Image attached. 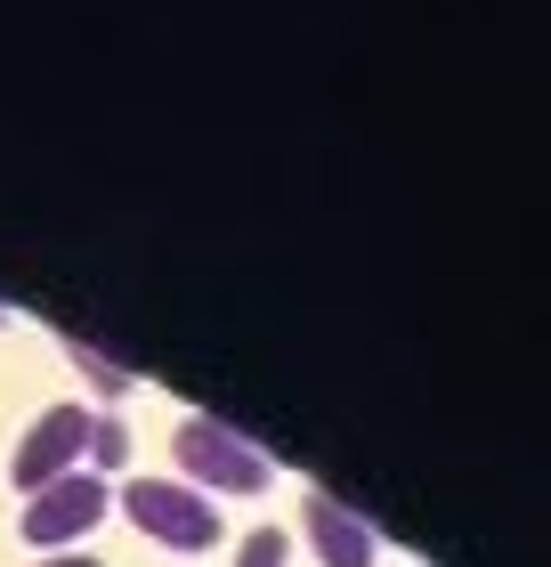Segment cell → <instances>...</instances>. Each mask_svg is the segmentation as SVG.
<instances>
[{
  "label": "cell",
  "mask_w": 551,
  "mask_h": 567,
  "mask_svg": "<svg viewBox=\"0 0 551 567\" xmlns=\"http://www.w3.org/2000/svg\"><path fill=\"white\" fill-rule=\"evenodd\" d=\"M122 511H130L139 535H154V544H171V551H212L220 544V503L187 478H130Z\"/></svg>",
  "instance_id": "1"
},
{
  "label": "cell",
  "mask_w": 551,
  "mask_h": 567,
  "mask_svg": "<svg viewBox=\"0 0 551 567\" xmlns=\"http://www.w3.org/2000/svg\"><path fill=\"white\" fill-rule=\"evenodd\" d=\"M90 462H98V478L130 462V430H122V414H90Z\"/></svg>",
  "instance_id": "6"
},
{
  "label": "cell",
  "mask_w": 551,
  "mask_h": 567,
  "mask_svg": "<svg viewBox=\"0 0 551 567\" xmlns=\"http://www.w3.org/2000/svg\"><path fill=\"white\" fill-rule=\"evenodd\" d=\"M65 357H73V365H82V373H90L106 398H122V390H130V373H122V365H114V357L98 349V341H73V332H65Z\"/></svg>",
  "instance_id": "7"
},
{
  "label": "cell",
  "mask_w": 551,
  "mask_h": 567,
  "mask_svg": "<svg viewBox=\"0 0 551 567\" xmlns=\"http://www.w3.org/2000/svg\"><path fill=\"white\" fill-rule=\"evenodd\" d=\"M33 567H106V559H98V551H41Z\"/></svg>",
  "instance_id": "9"
},
{
  "label": "cell",
  "mask_w": 551,
  "mask_h": 567,
  "mask_svg": "<svg viewBox=\"0 0 551 567\" xmlns=\"http://www.w3.org/2000/svg\"><path fill=\"white\" fill-rule=\"evenodd\" d=\"M284 551H293V544H284L276 527H252V535H244V551H235V567H284Z\"/></svg>",
  "instance_id": "8"
},
{
  "label": "cell",
  "mask_w": 551,
  "mask_h": 567,
  "mask_svg": "<svg viewBox=\"0 0 551 567\" xmlns=\"http://www.w3.org/2000/svg\"><path fill=\"white\" fill-rule=\"evenodd\" d=\"M300 519H308V535H317V559L325 567H374V551H381V535L357 519L340 495H325V486H308V503H300Z\"/></svg>",
  "instance_id": "5"
},
{
  "label": "cell",
  "mask_w": 551,
  "mask_h": 567,
  "mask_svg": "<svg viewBox=\"0 0 551 567\" xmlns=\"http://www.w3.org/2000/svg\"><path fill=\"white\" fill-rule=\"evenodd\" d=\"M106 478L98 471H65V478H49L41 495H24V519H17V535L24 544H41V551H58V544H73V535H90L98 519H106Z\"/></svg>",
  "instance_id": "3"
},
{
  "label": "cell",
  "mask_w": 551,
  "mask_h": 567,
  "mask_svg": "<svg viewBox=\"0 0 551 567\" xmlns=\"http://www.w3.org/2000/svg\"><path fill=\"white\" fill-rule=\"evenodd\" d=\"M90 454V405L82 398H65V405H41V422L17 437V454H9V478L24 486V495H41L49 478H65L73 462Z\"/></svg>",
  "instance_id": "4"
},
{
  "label": "cell",
  "mask_w": 551,
  "mask_h": 567,
  "mask_svg": "<svg viewBox=\"0 0 551 567\" xmlns=\"http://www.w3.org/2000/svg\"><path fill=\"white\" fill-rule=\"evenodd\" d=\"M171 454H178V471H195V486H227V495H252V486L276 478V462L220 414H187L171 430Z\"/></svg>",
  "instance_id": "2"
}]
</instances>
